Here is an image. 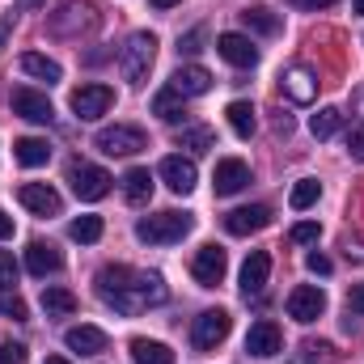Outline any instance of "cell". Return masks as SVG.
Wrapping results in <instances>:
<instances>
[{"label":"cell","mask_w":364,"mask_h":364,"mask_svg":"<svg viewBox=\"0 0 364 364\" xmlns=\"http://www.w3.org/2000/svg\"><path fill=\"white\" fill-rule=\"evenodd\" d=\"M60 267H64V255H60L51 242H30V246H26V272L30 275L43 279V275H55Z\"/></svg>","instance_id":"18"},{"label":"cell","mask_w":364,"mask_h":364,"mask_svg":"<svg viewBox=\"0 0 364 364\" xmlns=\"http://www.w3.org/2000/svg\"><path fill=\"white\" fill-rule=\"evenodd\" d=\"M153 60H157V34L136 30V34L119 47V73H123V81H127V85H144Z\"/></svg>","instance_id":"2"},{"label":"cell","mask_w":364,"mask_h":364,"mask_svg":"<svg viewBox=\"0 0 364 364\" xmlns=\"http://www.w3.org/2000/svg\"><path fill=\"white\" fill-rule=\"evenodd\" d=\"M246 352L259 356V360H272V356L284 352V335H279V326H275L272 318H263V322H255L246 331Z\"/></svg>","instance_id":"12"},{"label":"cell","mask_w":364,"mask_h":364,"mask_svg":"<svg viewBox=\"0 0 364 364\" xmlns=\"http://www.w3.org/2000/svg\"><path fill=\"white\" fill-rule=\"evenodd\" d=\"M0 364H26V343L4 339V343H0Z\"/></svg>","instance_id":"39"},{"label":"cell","mask_w":364,"mask_h":364,"mask_svg":"<svg viewBox=\"0 0 364 364\" xmlns=\"http://www.w3.org/2000/svg\"><path fill=\"white\" fill-rule=\"evenodd\" d=\"M68 237H73V242H85V246H93V242L102 237V216H77V220L68 225Z\"/></svg>","instance_id":"34"},{"label":"cell","mask_w":364,"mask_h":364,"mask_svg":"<svg viewBox=\"0 0 364 364\" xmlns=\"http://www.w3.org/2000/svg\"><path fill=\"white\" fill-rule=\"evenodd\" d=\"M93 149H102L106 157H136L140 149H149V136L132 123H114V127H102L93 136Z\"/></svg>","instance_id":"4"},{"label":"cell","mask_w":364,"mask_h":364,"mask_svg":"<svg viewBox=\"0 0 364 364\" xmlns=\"http://www.w3.org/2000/svg\"><path fill=\"white\" fill-rule=\"evenodd\" d=\"M322 199V182H314V178H301L296 186H292V195H288V203L296 208V212H305V208H314Z\"/></svg>","instance_id":"33"},{"label":"cell","mask_w":364,"mask_h":364,"mask_svg":"<svg viewBox=\"0 0 364 364\" xmlns=\"http://www.w3.org/2000/svg\"><path fill=\"white\" fill-rule=\"evenodd\" d=\"M272 279V255L267 250H250V259L242 263V296H259Z\"/></svg>","instance_id":"17"},{"label":"cell","mask_w":364,"mask_h":364,"mask_svg":"<svg viewBox=\"0 0 364 364\" xmlns=\"http://www.w3.org/2000/svg\"><path fill=\"white\" fill-rule=\"evenodd\" d=\"M318 233H322V225H318V220H301V225H292L288 242H292V246H309V242H318Z\"/></svg>","instance_id":"37"},{"label":"cell","mask_w":364,"mask_h":364,"mask_svg":"<svg viewBox=\"0 0 364 364\" xmlns=\"http://www.w3.org/2000/svg\"><path fill=\"white\" fill-rule=\"evenodd\" d=\"M64 343L73 348V352H81V356H97V352H106V331H97V326H73L68 335H64Z\"/></svg>","instance_id":"21"},{"label":"cell","mask_w":364,"mask_h":364,"mask_svg":"<svg viewBox=\"0 0 364 364\" xmlns=\"http://www.w3.org/2000/svg\"><path fill=\"white\" fill-rule=\"evenodd\" d=\"M13 284H17V263L9 250H0V292H9Z\"/></svg>","instance_id":"38"},{"label":"cell","mask_w":364,"mask_h":364,"mask_svg":"<svg viewBox=\"0 0 364 364\" xmlns=\"http://www.w3.org/2000/svg\"><path fill=\"white\" fill-rule=\"evenodd\" d=\"M199 43H203V30H191L186 38H178V51H186V55H195V51H203Z\"/></svg>","instance_id":"41"},{"label":"cell","mask_w":364,"mask_h":364,"mask_svg":"<svg viewBox=\"0 0 364 364\" xmlns=\"http://www.w3.org/2000/svg\"><path fill=\"white\" fill-rule=\"evenodd\" d=\"M305 267H309L314 275H331V267H335V263H331L322 250H309V255H305Z\"/></svg>","instance_id":"40"},{"label":"cell","mask_w":364,"mask_h":364,"mask_svg":"<svg viewBox=\"0 0 364 364\" xmlns=\"http://www.w3.org/2000/svg\"><path fill=\"white\" fill-rule=\"evenodd\" d=\"M161 182L174 191V195H191L195 191V182H199V170H195V161L191 157H182V153H170L166 161H161Z\"/></svg>","instance_id":"11"},{"label":"cell","mask_w":364,"mask_h":364,"mask_svg":"<svg viewBox=\"0 0 364 364\" xmlns=\"http://www.w3.org/2000/svg\"><path fill=\"white\" fill-rule=\"evenodd\" d=\"M93 284H97V296H102L114 314H123V318H132V314H140V309H149V305H161V301L170 296L166 279L157 272H136V267H123V263L102 267Z\"/></svg>","instance_id":"1"},{"label":"cell","mask_w":364,"mask_h":364,"mask_svg":"<svg viewBox=\"0 0 364 364\" xmlns=\"http://www.w3.org/2000/svg\"><path fill=\"white\" fill-rule=\"evenodd\" d=\"M170 90L182 93V97H203V93L212 90V73L199 68V64H186V68H178L170 77Z\"/></svg>","instance_id":"19"},{"label":"cell","mask_w":364,"mask_h":364,"mask_svg":"<svg viewBox=\"0 0 364 364\" xmlns=\"http://www.w3.org/2000/svg\"><path fill=\"white\" fill-rule=\"evenodd\" d=\"M123 195H127V203H149V195H153V174H149L144 166H132V170L123 174Z\"/></svg>","instance_id":"25"},{"label":"cell","mask_w":364,"mask_h":364,"mask_svg":"<svg viewBox=\"0 0 364 364\" xmlns=\"http://www.w3.org/2000/svg\"><path fill=\"white\" fill-rule=\"evenodd\" d=\"M216 51H220V60H229L233 68H255V64H259V47H255L246 34H233V30L216 38Z\"/></svg>","instance_id":"15"},{"label":"cell","mask_w":364,"mask_h":364,"mask_svg":"<svg viewBox=\"0 0 364 364\" xmlns=\"http://www.w3.org/2000/svg\"><path fill=\"white\" fill-rule=\"evenodd\" d=\"M174 4H182V0H153V9H174Z\"/></svg>","instance_id":"49"},{"label":"cell","mask_w":364,"mask_h":364,"mask_svg":"<svg viewBox=\"0 0 364 364\" xmlns=\"http://www.w3.org/2000/svg\"><path fill=\"white\" fill-rule=\"evenodd\" d=\"M68 182H73V195H77V199L93 203V199H106V195H110V182H114V178H110L102 166L73 161V166H68Z\"/></svg>","instance_id":"5"},{"label":"cell","mask_w":364,"mask_h":364,"mask_svg":"<svg viewBox=\"0 0 364 364\" xmlns=\"http://www.w3.org/2000/svg\"><path fill=\"white\" fill-rule=\"evenodd\" d=\"M43 314L47 318H73L77 314V296L68 288H43Z\"/></svg>","instance_id":"26"},{"label":"cell","mask_w":364,"mask_h":364,"mask_svg":"<svg viewBox=\"0 0 364 364\" xmlns=\"http://www.w3.org/2000/svg\"><path fill=\"white\" fill-rule=\"evenodd\" d=\"M229 272V255L220 250V246H199V255H195V263H191V275H195V284H203V288H216L220 279Z\"/></svg>","instance_id":"10"},{"label":"cell","mask_w":364,"mask_h":364,"mask_svg":"<svg viewBox=\"0 0 364 364\" xmlns=\"http://www.w3.org/2000/svg\"><path fill=\"white\" fill-rule=\"evenodd\" d=\"M275 132H279V136H288V132H292V119H288V114H279V119H275Z\"/></svg>","instance_id":"46"},{"label":"cell","mask_w":364,"mask_h":364,"mask_svg":"<svg viewBox=\"0 0 364 364\" xmlns=\"http://www.w3.org/2000/svg\"><path fill=\"white\" fill-rule=\"evenodd\" d=\"M242 26H246L250 34H267V38H272V34H279L284 21L275 17L272 9H246V13H242Z\"/></svg>","instance_id":"29"},{"label":"cell","mask_w":364,"mask_h":364,"mask_svg":"<svg viewBox=\"0 0 364 364\" xmlns=\"http://www.w3.org/2000/svg\"><path fill=\"white\" fill-rule=\"evenodd\" d=\"M68 106L77 110V119H102L110 106H114V90L110 85H81V90H73L68 97Z\"/></svg>","instance_id":"8"},{"label":"cell","mask_w":364,"mask_h":364,"mask_svg":"<svg viewBox=\"0 0 364 364\" xmlns=\"http://www.w3.org/2000/svg\"><path fill=\"white\" fill-rule=\"evenodd\" d=\"M13 157H17L21 166H30V170H34V166H47V161H51V144L38 140V136H21V140L13 144Z\"/></svg>","instance_id":"24"},{"label":"cell","mask_w":364,"mask_h":364,"mask_svg":"<svg viewBox=\"0 0 364 364\" xmlns=\"http://www.w3.org/2000/svg\"><path fill=\"white\" fill-rule=\"evenodd\" d=\"M17 199H21V208H26V212H34V216H60V212H64L60 191H55V186H47V182H26V186L17 191Z\"/></svg>","instance_id":"9"},{"label":"cell","mask_w":364,"mask_h":364,"mask_svg":"<svg viewBox=\"0 0 364 364\" xmlns=\"http://www.w3.org/2000/svg\"><path fill=\"white\" fill-rule=\"evenodd\" d=\"M339 127H343V110H335V106H322V110L309 119V132H314L318 140H331Z\"/></svg>","instance_id":"30"},{"label":"cell","mask_w":364,"mask_h":364,"mask_svg":"<svg viewBox=\"0 0 364 364\" xmlns=\"http://www.w3.org/2000/svg\"><path fill=\"white\" fill-rule=\"evenodd\" d=\"M0 314L13 318V322H26V318H30V309H26V301H21L17 292H0Z\"/></svg>","instance_id":"36"},{"label":"cell","mask_w":364,"mask_h":364,"mask_svg":"<svg viewBox=\"0 0 364 364\" xmlns=\"http://www.w3.org/2000/svg\"><path fill=\"white\" fill-rule=\"evenodd\" d=\"M13 114H21V119H30V123H51L55 119V106L47 102V93L38 90H13Z\"/></svg>","instance_id":"16"},{"label":"cell","mask_w":364,"mask_h":364,"mask_svg":"<svg viewBox=\"0 0 364 364\" xmlns=\"http://www.w3.org/2000/svg\"><path fill=\"white\" fill-rule=\"evenodd\" d=\"M182 149H191V153H208V149H216V132L212 127H203V123H195V127H186L178 140Z\"/></svg>","instance_id":"32"},{"label":"cell","mask_w":364,"mask_h":364,"mask_svg":"<svg viewBox=\"0 0 364 364\" xmlns=\"http://www.w3.org/2000/svg\"><path fill=\"white\" fill-rule=\"evenodd\" d=\"M191 225L195 220L186 212H157V216H144L136 225V237L149 242V246H174V242H182L191 233Z\"/></svg>","instance_id":"3"},{"label":"cell","mask_w":364,"mask_h":364,"mask_svg":"<svg viewBox=\"0 0 364 364\" xmlns=\"http://www.w3.org/2000/svg\"><path fill=\"white\" fill-rule=\"evenodd\" d=\"M267 225H272V208H267V203L233 208V212L225 216V229H229L233 237H250V233H259V229H267Z\"/></svg>","instance_id":"14"},{"label":"cell","mask_w":364,"mask_h":364,"mask_svg":"<svg viewBox=\"0 0 364 364\" xmlns=\"http://www.w3.org/2000/svg\"><path fill=\"white\" fill-rule=\"evenodd\" d=\"M132 360L136 364H174V352L157 339H132Z\"/></svg>","instance_id":"27"},{"label":"cell","mask_w":364,"mask_h":364,"mask_svg":"<svg viewBox=\"0 0 364 364\" xmlns=\"http://www.w3.org/2000/svg\"><path fill=\"white\" fill-rule=\"evenodd\" d=\"M9 34H13V13L0 17V51H4V38H9Z\"/></svg>","instance_id":"44"},{"label":"cell","mask_w":364,"mask_h":364,"mask_svg":"<svg viewBox=\"0 0 364 364\" xmlns=\"http://www.w3.org/2000/svg\"><path fill=\"white\" fill-rule=\"evenodd\" d=\"M225 114H229V127H233L242 140H250V136H255V123H259V119H255V106H250V102H242V97H237V102H229V106H225Z\"/></svg>","instance_id":"28"},{"label":"cell","mask_w":364,"mask_h":364,"mask_svg":"<svg viewBox=\"0 0 364 364\" xmlns=\"http://www.w3.org/2000/svg\"><path fill=\"white\" fill-rule=\"evenodd\" d=\"M43 364H68V360H64V356H47Z\"/></svg>","instance_id":"50"},{"label":"cell","mask_w":364,"mask_h":364,"mask_svg":"<svg viewBox=\"0 0 364 364\" xmlns=\"http://www.w3.org/2000/svg\"><path fill=\"white\" fill-rule=\"evenodd\" d=\"M182 102H186L182 93L161 90L157 97H153V114H157V119H166V123H178V119H182Z\"/></svg>","instance_id":"31"},{"label":"cell","mask_w":364,"mask_h":364,"mask_svg":"<svg viewBox=\"0 0 364 364\" xmlns=\"http://www.w3.org/2000/svg\"><path fill=\"white\" fill-rule=\"evenodd\" d=\"M326 314V292L314 288V284H301L288 292V318L292 322H318Z\"/></svg>","instance_id":"7"},{"label":"cell","mask_w":364,"mask_h":364,"mask_svg":"<svg viewBox=\"0 0 364 364\" xmlns=\"http://www.w3.org/2000/svg\"><path fill=\"white\" fill-rule=\"evenodd\" d=\"M352 9H356V13L364 17V0H352Z\"/></svg>","instance_id":"51"},{"label":"cell","mask_w":364,"mask_h":364,"mask_svg":"<svg viewBox=\"0 0 364 364\" xmlns=\"http://www.w3.org/2000/svg\"><path fill=\"white\" fill-rule=\"evenodd\" d=\"M348 153H352V161H364V132L348 136Z\"/></svg>","instance_id":"43"},{"label":"cell","mask_w":364,"mask_h":364,"mask_svg":"<svg viewBox=\"0 0 364 364\" xmlns=\"http://www.w3.org/2000/svg\"><path fill=\"white\" fill-rule=\"evenodd\" d=\"M4 237H13V216L0 212V242H4Z\"/></svg>","instance_id":"45"},{"label":"cell","mask_w":364,"mask_h":364,"mask_svg":"<svg viewBox=\"0 0 364 364\" xmlns=\"http://www.w3.org/2000/svg\"><path fill=\"white\" fill-rule=\"evenodd\" d=\"M47 0H17V13H30V9H43Z\"/></svg>","instance_id":"47"},{"label":"cell","mask_w":364,"mask_h":364,"mask_svg":"<svg viewBox=\"0 0 364 364\" xmlns=\"http://www.w3.org/2000/svg\"><path fill=\"white\" fill-rule=\"evenodd\" d=\"M301 4H305V9H331L335 0H301Z\"/></svg>","instance_id":"48"},{"label":"cell","mask_w":364,"mask_h":364,"mask_svg":"<svg viewBox=\"0 0 364 364\" xmlns=\"http://www.w3.org/2000/svg\"><path fill=\"white\" fill-rule=\"evenodd\" d=\"M348 309L352 314H364V284H352L348 288Z\"/></svg>","instance_id":"42"},{"label":"cell","mask_w":364,"mask_h":364,"mask_svg":"<svg viewBox=\"0 0 364 364\" xmlns=\"http://www.w3.org/2000/svg\"><path fill=\"white\" fill-rule=\"evenodd\" d=\"M21 73H26V77H34V81H47V85H55V81L64 77V68H60L55 60L38 55V51H26V55H21Z\"/></svg>","instance_id":"23"},{"label":"cell","mask_w":364,"mask_h":364,"mask_svg":"<svg viewBox=\"0 0 364 364\" xmlns=\"http://www.w3.org/2000/svg\"><path fill=\"white\" fill-rule=\"evenodd\" d=\"M331 356H335L331 343H301V352H296L292 364H331Z\"/></svg>","instance_id":"35"},{"label":"cell","mask_w":364,"mask_h":364,"mask_svg":"<svg viewBox=\"0 0 364 364\" xmlns=\"http://www.w3.org/2000/svg\"><path fill=\"white\" fill-rule=\"evenodd\" d=\"M246 182H250V166H246L242 157H225V161H216V174H212V191H216L220 199H229V195L246 191Z\"/></svg>","instance_id":"13"},{"label":"cell","mask_w":364,"mask_h":364,"mask_svg":"<svg viewBox=\"0 0 364 364\" xmlns=\"http://www.w3.org/2000/svg\"><path fill=\"white\" fill-rule=\"evenodd\" d=\"M229 326H233V318H229L225 309H203V314L195 318V326H191V343H195L199 352H212L216 343L229 339Z\"/></svg>","instance_id":"6"},{"label":"cell","mask_w":364,"mask_h":364,"mask_svg":"<svg viewBox=\"0 0 364 364\" xmlns=\"http://www.w3.org/2000/svg\"><path fill=\"white\" fill-rule=\"evenodd\" d=\"M284 93H288L292 102L309 106V102L318 97V77H314L309 68H288V77H284Z\"/></svg>","instance_id":"22"},{"label":"cell","mask_w":364,"mask_h":364,"mask_svg":"<svg viewBox=\"0 0 364 364\" xmlns=\"http://www.w3.org/2000/svg\"><path fill=\"white\" fill-rule=\"evenodd\" d=\"M73 21H81L85 30H93L97 26V13H93V4H81V0H68L55 17H51V30L55 34H73Z\"/></svg>","instance_id":"20"}]
</instances>
